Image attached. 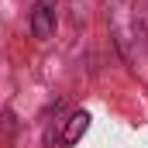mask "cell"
<instances>
[{
    "label": "cell",
    "mask_w": 148,
    "mask_h": 148,
    "mask_svg": "<svg viewBox=\"0 0 148 148\" xmlns=\"http://www.w3.org/2000/svg\"><path fill=\"white\" fill-rule=\"evenodd\" d=\"M86 127H90V114L86 110H76L69 121H66V131H62V145H76L83 134H86Z\"/></svg>",
    "instance_id": "obj_2"
},
{
    "label": "cell",
    "mask_w": 148,
    "mask_h": 148,
    "mask_svg": "<svg viewBox=\"0 0 148 148\" xmlns=\"http://www.w3.org/2000/svg\"><path fill=\"white\" fill-rule=\"evenodd\" d=\"M59 24V0H35L31 7V35L38 41H48Z\"/></svg>",
    "instance_id": "obj_1"
}]
</instances>
